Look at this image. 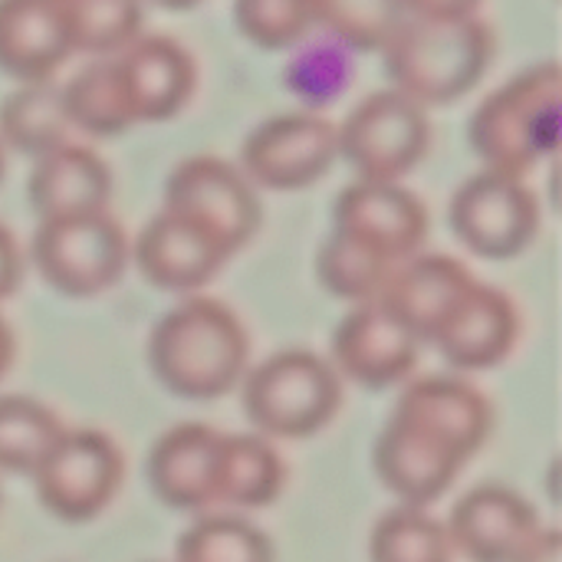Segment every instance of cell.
Wrapping results in <instances>:
<instances>
[{
    "instance_id": "6da1fadb",
    "label": "cell",
    "mask_w": 562,
    "mask_h": 562,
    "mask_svg": "<svg viewBox=\"0 0 562 562\" xmlns=\"http://www.w3.org/2000/svg\"><path fill=\"white\" fill-rule=\"evenodd\" d=\"M491 425V402L468 379H412L375 441V474L405 507L428 510L481 451Z\"/></svg>"
},
{
    "instance_id": "7a4b0ae2",
    "label": "cell",
    "mask_w": 562,
    "mask_h": 562,
    "mask_svg": "<svg viewBox=\"0 0 562 562\" xmlns=\"http://www.w3.org/2000/svg\"><path fill=\"white\" fill-rule=\"evenodd\" d=\"M250 336L237 313L211 296H188L151 329L148 362L178 398L214 402L247 375Z\"/></svg>"
},
{
    "instance_id": "3957f363",
    "label": "cell",
    "mask_w": 562,
    "mask_h": 562,
    "mask_svg": "<svg viewBox=\"0 0 562 562\" xmlns=\"http://www.w3.org/2000/svg\"><path fill=\"white\" fill-rule=\"evenodd\" d=\"M471 148L487 171L527 178L560 151L562 69L557 59L537 63L494 89L471 115Z\"/></svg>"
},
{
    "instance_id": "277c9868",
    "label": "cell",
    "mask_w": 562,
    "mask_h": 562,
    "mask_svg": "<svg viewBox=\"0 0 562 562\" xmlns=\"http://www.w3.org/2000/svg\"><path fill=\"white\" fill-rule=\"evenodd\" d=\"M395 92L422 109L468 95L494 59V33L481 16L418 20L408 16L382 49Z\"/></svg>"
},
{
    "instance_id": "5b68a950",
    "label": "cell",
    "mask_w": 562,
    "mask_h": 562,
    "mask_svg": "<svg viewBox=\"0 0 562 562\" xmlns=\"http://www.w3.org/2000/svg\"><path fill=\"white\" fill-rule=\"evenodd\" d=\"M244 415L263 438H313L342 405L336 369L310 349H283L244 375Z\"/></svg>"
},
{
    "instance_id": "8992f818",
    "label": "cell",
    "mask_w": 562,
    "mask_h": 562,
    "mask_svg": "<svg viewBox=\"0 0 562 562\" xmlns=\"http://www.w3.org/2000/svg\"><path fill=\"white\" fill-rule=\"evenodd\" d=\"M40 277L63 296L89 300L115 286L128 263V240L109 211L40 221L33 244Z\"/></svg>"
},
{
    "instance_id": "52a82bcc",
    "label": "cell",
    "mask_w": 562,
    "mask_h": 562,
    "mask_svg": "<svg viewBox=\"0 0 562 562\" xmlns=\"http://www.w3.org/2000/svg\"><path fill=\"white\" fill-rule=\"evenodd\" d=\"M336 138L339 158L352 165L359 181H402L431 145L428 109L389 86L366 95L336 125Z\"/></svg>"
},
{
    "instance_id": "ba28073f",
    "label": "cell",
    "mask_w": 562,
    "mask_h": 562,
    "mask_svg": "<svg viewBox=\"0 0 562 562\" xmlns=\"http://www.w3.org/2000/svg\"><path fill=\"white\" fill-rule=\"evenodd\" d=\"M165 207L204 227L231 257L257 237L263 221L257 188L237 165L214 155L175 165L165 181Z\"/></svg>"
},
{
    "instance_id": "9c48e42d",
    "label": "cell",
    "mask_w": 562,
    "mask_h": 562,
    "mask_svg": "<svg viewBox=\"0 0 562 562\" xmlns=\"http://www.w3.org/2000/svg\"><path fill=\"white\" fill-rule=\"evenodd\" d=\"M122 474L125 464L115 441L95 428H76L59 435L30 477L40 504L53 517L66 524H86L112 504Z\"/></svg>"
},
{
    "instance_id": "30bf717a",
    "label": "cell",
    "mask_w": 562,
    "mask_h": 562,
    "mask_svg": "<svg viewBox=\"0 0 562 562\" xmlns=\"http://www.w3.org/2000/svg\"><path fill=\"white\" fill-rule=\"evenodd\" d=\"M448 221L471 254L510 260L533 244L540 231V204L524 178L484 168L454 191Z\"/></svg>"
},
{
    "instance_id": "8fae6325",
    "label": "cell",
    "mask_w": 562,
    "mask_h": 562,
    "mask_svg": "<svg viewBox=\"0 0 562 562\" xmlns=\"http://www.w3.org/2000/svg\"><path fill=\"white\" fill-rule=\"evenodd\" d=\"M339 158L336 125L319 112H286L260 122L240 148V171L254 188L300 191Z\"/></svg>"
},
{
    "instance_id": "7c38bea8",
    "label": "cell",
    "mask_w": 562,
    "mask_h": 562,
    "mask_svg": "<svg viewBox=\"0 0 562 562\" xmlns=\"http://www.w3.org/2000/svg\"><path fill=\"white\" fill-rule=\"evenodd\" d=\"M333 231L398 267L422 254L428 211L402 181H352L333 204Z\"/></svg>"
},
{
    "instance_id": "4fadbf2b",
    "label": "cell",
    "mask_w": 562,
    "mask_h": 562,
    "mask_svg": "<svg viewBox=\"0 0 562 562\" xmlns=\"http://www.w3.org/2000/svg\"><path fill=\"white\" fill-rule=\"evenodd\" d=\"M422 342L379 303H359L333 336V369L362 389H392L408 382Z\"/></svg>"
},
{
    "instance_id": "5bb4252c",
    "label": "cell",
    "mask_w": 562,
    "mask_h": 562,
    "mask_svg": "<svg viewBox=\"0 0 562 562\" xmlns=\"http://www.w3.org/2000/svg\"><path fill=\"white\" fill-rule=\"evenodd\" d=\"M454 553L471 562H514L543 530L533 504L501 484L468 491L448 520Z\"/></svg>"
},
{
    "instance_id": "9a60e30c",
    "label": "cell",
    "mask_w": 562,
    "mask_h": 562,
    "mask_svg": "<svg viewBox=\"0 0 562 562\" xmlns=\"http://www.w3.org/2000/svg\"><path fill=\"white\" fill-rule=\"evenodd\" d=\"M224 431L211 425H178L165 431L148 454V484L155 497L181 514L217 510Z\"/></svg>"
},
{
    "instance_id": "2e32d148",
    "label": "cell",
    "mask_w": 562,
    "mask_h": 562,
    "mask_svg": "<svg viewBox=\"0 0 562 562\" xmlns=\"http://www.w3.org/2000/svg\"><path fill=\"white\" fill-rule=\"evenodd\" d=\"M135 125L175 119L198 86V66L191 53L161 33H138L122 53L112 56Z\"/></svg>"
},
{
    "instance_id": "e0dca14e",
    "label": "cell",
    "mask_w": 562,
    "mask_h": 562,
    "mask_svg": "<svg viewBox=\"0 0 562 562\" xmlns=\"http://www.w3.org/2000/svg\"><path fill=\"white\" fill-rule=\"evenodd\" d=\"M142 277L168 293H194L207 286L231 254L194 221L161 207L132 247Z\"/></svg>"
},
{
    "instance_id": "ac0fdd59",
    "label": "cell",
    "mask_w": 562,
    "mask_h": 562,
    "mask_svg": "<svg viewBox=\"0 0 562 562\" xmlns=\"http://www.w3.org/2000/svg\"><path fill=\"white\" fill-rule=\"evenodd\" d=\"M520 339V313L514 300L491 286L471 283L461 296L448 323L435 336V349L458 369V372H487L510 359Z\"/></svg>"
},
{
    "instance_id": "d6986e66",
    "label": "cell",
    "mask_w": 562,
    "mask_h": 562,
    "mask_svg": "<svg viewBox=\"0 0 562 562\" xmlns=\"http://www.w3.org/2000/svg\"><path fill=\"white\" fill-rule=\"evenodd\" d=\"M471 283L474 277L461 260L448 254H415L395 267L379 303L425 346L435 342Z\"/></svg>"
},
{
    "instance_id": "ffe728a7",
    "label": "cell",
    "mask_w": 562,
    "mask_h": 562,
    "mask_svg": "<svg viewBox=\"0 0 562 562\" xmlns=\"http://www.w3.org/2000/svg\"><path fill=\"white\" fill-rule=\"evenodd\" d=\"M26 198L40 221L95 214L109 207L112 171L92 148L66 142L36 158L26 181Z\"/></svg>"
},
{
    "instance_id": "44dd1931",
    "label": "cell",
    "mask_w": 562,
    "mask_h": 562,
    "mask_svg": "<svg viewBox=\"0 0 562 562\" xmlns=\"http://www.w3.org/2000/svg\"><path fill=\"white\" fill-rule=\"evenodd\" d=\"M72 56L56 0H0V69L16 82H49Z\"/></svg>"
},
{
    "instance_id": "7402d4cb",
    "label": "cell",
    "mask_w": 562,
    "mask_h": 562,
    "mask_svg": "<svg viewBox=\"0 0 562 562\" xmlns=\"http://www.w3.org/2000/svg\"><path fill=\"white\" fill-rule=\"evenodd\" d=\"M69 115L63 102V86L49 82H20L0 102V142L33 161L46 151L69 142Z\"/></svg>"
},
{
    "instance_id": "603a6c76",
    "label": "cell",
    "mask_w": 562,
    "mask_h": 562,
    "mask_svg": "<svg viewBox=\"0 0 562 562\" xmlns=\"http://www.w3.org/2000/svg\"><path fill=\"white\" fill-rule=\"evenodd\" d=\"M286 468L263 435H224L217 507L257 510L280 497Z\"/></svg>"
},
{
    "instance_id": "cb8c5ba5",
    "label": "cell",
    "mask_w": 562,
    "mask_h": 562,
    "mask_svg": "<svg viewBox=\"0 0 562 562\" xmlns=\"http://www.w3.org/2000/svg\"><path fill=\"white\" fill-rule=\"evenodd\" d=\"M63 102H66L69 125L92 138H115L135 125V115L125 99V89H122L112 56H102V59L82 66L63 86Z\"/></svg>"
},
{
    "instance_id": "d4e9b609",
    "label": "cell",
    "mask_w": 562,
    "mask_h": 562,
    "mask_svg": "<svg viewBox=\"0 0 562 562\" xmlns=\"http://www.w3.org/2000/svg\"><path fill=\"white\" fill-rule=\"evenodd\" d=\"M352 79H356V53L329 36L296 43L283 69V82L290 95L300 99L306 112H323L326 105H333L339 95H346Z\"/></svg>"
},
{
    "instance_id": "484cf974",
    "label": "cell",
    "mask_w": 562,
    "mask_h": 562,
    "mask_svg": "<svg viewBox=\"0 0 562 562\" xmlns=\"http://www.w3.org/2000/svg\"><path fill=\"white\" fill-rule=\"evenodd\" d=\"M72 53L115 56L138 33L145 20L142 0H56Z\"/></svg>"
},
{
    "instance_id": "4316f807",
    "label": "cell",
    "mask_w": 562,
    "mask_h": 562,
    "mask_svg": "<svg viewBox=\"0 0 562 562\" xmlns=\"http://www.w3.org/2000/svg\"><path fill=\"white\" fill-rule=\"evenodd\" d=\"M392 273H395V263H389L385 257H379L375 250H369L366 244L339 231H333L316 254L319 283L333 296L349 300L352 306L379 300Z\"/></svg>"
},
{
    "instance_id": "83f0119b",
    "label": "cell",
    "mask_w": 562,
    "mask_h": 562,
    "mask_svg": "<svg viewBox=\"0 0 562 562\" xmlns=\"http://www.w3.org/2000/svg\"><path fill=\"white\" fill-rule=\"evenodd\" d=\"M66 428L36 398L3 395L0 398V471L33 474Z\"/></svg>"
},
{
    "instance_id": "f1b7e54d",
    "label": "cell",
    "mask_w": 562,
    "mask_h": 562,
    "mask_svg": "<svg viewBox=\"0 0 562 562\" xmlns=\"http://www.w3.org/2000/svg\"><path fill=\"white\" fill-rule=\"evenodd\" d=\"M405 20L402 0H316V26L323 36L352 53H382Z\"/></svg>"
},
{
    "instance_id": "f546056e",
    "label": "cell",
    "mask_w": 562,
    "mask_h": 562,
    "mask_svg": "<svg viewBox=\"0 0 562 562\" xmlns=\"http://www.w3.org/2000/svg\"><path fill=\"white\" fill-rule=\"evenodd\" d=\"M175 562H273V543L250 520L217 510L181 533Z\"/></svg>"
},
{
    "instance_id": "4dcf8cb0",
    "label": "cell",
    "mask_w": 562,
    "mask_h": 562,
    "mask_svg": "<svg viewBox=\"0 0 562 562\" xmlns=\"http://www.w3.org/2000/svg\"><path fill=\"white\" fill-rule=\"evenodd\" d=\"M372 562H451L454 547L445 524H438L425 507L389 510L369 540Z\"/></svg>"
},
{
    "instance_id": "1f68e13d",
    "label": "cell",
    "mask_w": 562,
    "mask_h": 562,
    "mask_svg": "<svg viewBox=\"0 0 562 562\" xmlns=\"http://www.w3.org/2000/svg\"><path fill=\"white\" fill-rule=\"evenodd\" d=\"M240 36L260 49H293L316 30V0H234Z\"/></svg>"
},
{
    "instance_id": "d6a6232c",
    "label": "cell",
    "mask_w": 562,
    "mask_h": 562,
    "mask_svg": "<svg viewBox=\"0 0 562 562\" xmlns=\"http://www.w3.org/2000/svg\"><path fill=\"white\" fill-rule=\"evenodd\" d=\"M484 0H402L408 16L418 20H461V16H477V7Z\"/></svg>"
},
{
    "instance_id": "836d02e7",
    "label": "cell",
    "mask_w": 562,
    "mask_h": 562,
    "mask_svg": "<svg viewBox=\"0 0 562 562\" xmlns=\"http://www.w3.org/2000/svg\"><path fill=\"white\" fill-rule=\"evenodd\" d=\"M23 280V260H20V250H16V240L13 234L0 224V300L13 296L16 286Z\"/></svg>"
},
{
    "instance_id": "e575fe53",
    "label": "cell",
    "mask_w": 562,
    "mask_h": 562,
    "mask_svg": "<svg viewBox=\"0 0 562 562\" xmlns=\"http://www.w3.org/2000/svg\"><path fill=\"white\" fill-rule=\"evenodd\" d=\"M562 560V540H560V530H553V527H543L540 530V537L517 557L514 562H560Z\"/></svg>"
},
{
    "instance_id": "d590c367",
    "label": "cell",
    "mask_w": 562,
    "mask_h": 562,
    "mask_svg": "<svg viewBox=\"0 0 562 562\" xmlns=\"http://www.w3.org/2000/svg\"><path fill=\"white\" fill-rule=\"evenodd\" d=\"M10 366H13V333L0 316V379L10 372Z\"/></svg>"
},
{
    "instance_id": "8d00e7d4",
    "label": "cell",
    "mask_w": 562,
    "mask_h": 562,
    "mask_svg": "<svg viewBox=\"0 0 562 562\" xmlns=\"http://www.w3.org/2000/svg\"><path fill=\"white\" fill-rule=\"evenodd\" d=\"M151 3H158L165 10H188V7H198L201 0H151Z\"/></svg>"
},
{
    "instance_id": "74e56055",
    "label": "cell",
    "mask_w": 562,
    "mask_h": 562,
    "mask_svg": "<svg viewBox=\"0 0 562 562\" xmlns=\"http://www.w3.org/2000/svg\"><path fill=\"white\" fill-rule=\"evenodd\" d=\"M3 168H7V148H3V142H0V178H3Z\"/></svg>"
},
{
    "instance_id": "f35d334b",
    "label": "cell",
    "mask_w": 562,
    "mask_h": 562,
    "mask_svg": "<svg viewBox=\"0 0 562 562\" xmlns=\"http://www.w3.org/2000/svg\"><path fill=\"white\" fill-rule=\"evenodd\" d=\"M0 507H3V494H0Z\"/></svg>"
}]
</instances>
